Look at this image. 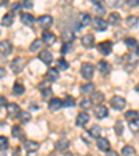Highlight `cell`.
I'll return each instance as SVG.
<instances>
[{
	"mask_svg": "<svg viewBox=\"0 0 139 156\" xmlns=\"http://www.w3.org/2000/svg\"><path fill=\"white\" fill-rule=\"evenodd\" d=\"M81 74H82V77L85 78V80H91L92 77H93V74H95V67H93V64L92 63H82V66H81Z\"/></svg>",
	"mask_w": 139,
	"mask_h": 156,
	"instance_id": "1",
	"label": "cell"
},
{
	"mask_svg": "<svg viewBox=\"0 0 139 156\" xmlns=\"http://www.w3.org/2000/svg\"><path fill=\"white\" fill-rule=\"evenodd\" d=\"M24 67H25V60L23 57H16L11 62V71L14 74H19L24 70Z\"/></svg>",
	"mask_w": 139,
	"mask_h": 156,
	"instance_id": "2",
	"label": "cell"
},
{
	"mask_svg": "<svg viewBox=\"0 0 139 156\" xmlns=\"http://www.w3.org/2000/svg\"><path fill=\"white\" fill-rule=\"evenodd\" d=\"M110 105H111V107H113V109H116V110H123L124 107H125L127 102H125V99H124L123 96H118V95H116V96L111 98Z\"/></svg>",
	"mask_w": 139,
	"mask_h": 156,
	"instance_id": "3",
	"label": "cell"
},
{
	"mask_svg": "<svg viewBox=\"0 0 139 156\" xmlns=\"http://www.w3.org/2000/svg\"><path fill=\"white\" fill-rule=\"evenodd\" d=\"M111 49H113V43L110 41H104V42H100L97 45V50L102 53V55L107 56L111 53Z\"/></svg>",
	"mask_w": 139,
	"mask_h": 156,
	"instance_id": "4",
	"label": "cell"
},
{
	"mask_svg": "<svg viewBox=\"0 0 139 156\" xmlns=\"http://www.w3.org/2000/svg\"><path fill=\"white\" fill-rule=\"evenodd\" d=\"M92 24H93L95 29H97V31H106L107 27H109L107 21H104L102 17H95V18L92 20Z\"/></svg>",
	"mask_w": 139,
	"mask_h": 156,
	"instance_id": "5",
	"label": "cell"
},
{
	"mask_svg": "<svg viewBox=\"0 0 139 156\" xmlns=\"http://www.w3.org/2000/svg\"><path fill=\"white\" fill-rule=\"evenodd\" d=\"M95 116H96L97 119H104V117L109 116V109L102 103L96 105V107H95Z\"/></svg>",
	"mask_w": 139,
	"mask_h": 156,
	"instance_id": "6",
	"label": "cell"
},
{
	"mask_svg": "<svg viewBox=\"0 0 139 156\" xmlns=\"http://www.w3.org/2000/svg\"><path fill=\"white\" fill-rule=\"evenodd\" d=\"M11 52H13V45H11V42L7 41V39L2 41V42H0V53L4 55V56H7V55H10Z\"/></svg>",
	"mask_w": 139,
	"mask_h": 156,
	"instance_id": "7",
	"label": "cell"
},
{
	"mask_svg": "<svg viewBox=\"0 0 139 156\" xmlns=\"http://www.w3.org/2000/svg\"><path fill=\"white\" fill-rule=\"evenodd\" d=\"M24 149L26 151V152L31 155L32 152H36V151L39 149V142H36V141H32V140H28L24 142Z\"/></svg>",
	"mask_w": 139,
	"mask_h": 156,
	"instance_id": "8",
	"label": "cell"
},
{
	"mask_svg": "<svg viewBox=\"0 0 139 156\" xmlns=\"http://www.w3.org/2000/svg\"><path fill=\"white\" fill-rule=\"evenodd\" d=\"M42 41L46 45H53L56 42V35L53 32H50L49 29H45L42 32Z\"/></svg>",
	"mask_w": 139,
	"mask_h": 156,
	"instance_id": "9",
	"label": "cell"
},
{
	"mask_svg": "<svg viewBox=\"0 0 139 156\" xmlns=\"http://www.w3.org/2000/svg\"><path fill=\"white\" fill-rule=\"evenodd\" d=\"M38 23L43 27V28H50L53 25V17L49 16V14H45V16H40L38 18Z\"/></svg>",
	"mask_w": 139,
	"mask_h": 156,
	"instance_id": "10",
	"label": "cell"
},
{
	"mask_svg": "<svg viewBox=\"0 0 139 156\" xmlns=\"http://www.w3.org/2000/svg\"><path fill=\"white\" fill-rule=\"evenodd\" d=\"M89 120H91L89 114H88V113H84V112H82V113H78L75 123H77L78 127H85L88 123H89Z\"/></svg>",
	"mask_w": 139,
	"mask_h": 156,
	"instance_id": "11",
	"label": "cell"
},
{
	"mask_svg": "<svg viewBox=\"0 0 139 156\" xmlns=\"http://www.w3.org/2000/svg\"><path fill=\"white\" fill-rule=\"evenodd\" d=\"M82 46H85L86 49H91L95 46V35L92 34H86L82 36Z\"/></svg>",
	"mask_w": 139,
	"mask_h": 156,
	"instance_id": "12",
	"label": "cell"
},
{
	"mask_svg": "<svg viewBox=\"0 0 139 156\" xmlns=\"http://www.w3.org/2000/svg\"><path fill=\"white\" fill-rule=\"evenodd\" d=\"M63 107V101L60 98H52L50 101H49V109L52 112H56L58 109H61Z\"/></svg>",
	"mask_w": 139,
	"mask_h": 156,
	"instance_id": "13",
	"label": "cell"
},
{
	"mask_svg": "<svg viewBox=\"0 0 139 156\" xmlns=\"http://www.w3.org/2000/svg\"><path fill=\"white\" fill-rule=\"evenodd\" d=\"M46 80H47L49 82H54V81H57L58 80V77H60V74H58V70L57 68H49L47 70V73H46Z\"/></svg>",
	"mask_w": 139,
	"mask_h": 156,
	"instance_id": "14",
	"label": "cell"
},
{
	"mask_svg": "<svg viewBox=\"0 0 139 156\" xmlns=\"http://www.w3.org/2000/svg\"><path fill=\"white\" fill-rule=\"evenodd\" d=\"M97 148L100 151H104V152H107V151L110 149V141L107 140V138H104V136H100V138H97Z\"/></svg>",
	"mask_w": 139,
	"mask_h": 156,
	"instance_id": "15",
	"label": "cell"
},
{
	"mask_svg": "<svg viewBox=\"0 0 139 156\" xmlns=\"http://www.w3.org/2000/svg\"><path fill=\"white\" fill-rule=\"evenodd\" d=\"M39 58H40V62H43L45 64H50V63L53 62V55L49 52V50H40Z\"/></svg>",
	"mask_w": 139,
	"mask_h": 156,
	"instance_id": "16",
	"label": "cell"
},
{
	"mask_svg": "<svg viewBox=\"0 0 139 156\" xmlns=\"http://www.w3.org/2000/svg\"><path fill=\"white\" fill-rule=\"evenodd\" d=\"M21 23L25 24V25H32L35 23V17L31 13H21Z\"/></svg>",
	"mask_w": 139,
	"mask_h": 156,
	"instance_id": "17",
	"label": "cell"
},
{
	"mask_svg": "<svg viewBox=\"0 0 139 156\" xmlns=\"http://www.w3.org/2000/svg\"><path fill=\"white\" fill-rule=\"evenodd\" d=\"M104 99V95L103 92L100 91H95L91 94V102L92 103H97V105H100V102H103Z\"/></svg>",
	"mask_w": 139,
	"mask_h": 156,
	"instance_id": "18",
	"label": "cell"
},
{
	"mask_svg": "<svg viewBox=\"0 0 139 156\" xmlns=\"http://www.w3.org/2000/svg\"><path fill=\"white\" fill-rule=\"evenodd\" d=\"M97 68H99V71L102 73V74H109V71H110V63L106 62V60H100V62L97 63Z\"/></svg>",
	"mask_w": 139,
	"mask_h": 156,
	"instance_id": "19",
	"label": "cell"
},
{
	"mask_svg": "<svg viewBox=\"0 0 139 156\" xmlns=\"http://www.w3.org/2000/svg\"><path fill=\"white\" fill-rule=\"evenodd\" d=\"M6 107H7V113H9L10 116H18V113L21 112L19 106L16 103H7Z\"/></svg>",
	"mask_w": 139,
	"mask_h": 156,
	"instance_id": "20",
	"label": "cell"
},
{
	"mask_svg": "<svg viewBox=\"0 0 139 156\" xmlns=\"http://www.w3.org/2000/svg\"><path fill=\"white\" fill-rule=\"evenodd\" d=\"M68 146H70V141L67 138H60L56 142V149L57 151H65V149H68Z\"/></svg>",
	"mask_w": 139,
	"mask_h": 156,
	"instance_id": "21",
	"label": "cell"
},
{
	"mask_svg": "<svg viewBox=\"0 0 139 156\" xmlns=\"http://www.w3.org/2000/svg\"><path fill=\"white\" fill-rule=\"evenodd\" d=\"M14 23V13H7V14H4L3 16V18H2V25H4V27H9V25H11V24Z\"/></svg>",
	"mask_w": 139,
	"mask_h": 156,
	"instance_id": "22",
	"label": "cell"
},
{
	"mask_svg": "<svg viewBox=\"0 0 139 156\" xmlns=\"http://www.w3.org/2000/svg\"><path fill=\"white\" fill-rule=\"evenodd\" d=\"M11 135L17 140H24V133H23V128L19 126H13L11 128Z\"/></svg>",
	"mask_w": 139,
	"mask_h": 156,
	"instance_id": "23",
	"label": "cell"
},
{
	"mask_svg": "<svg viewBox=\"0 0 139 156\" xmlns=\"http://www.w3.org/2000/svg\"><path fill=\"white\" fill-rule=\"evenodd\" d=\"M24 92H25V87H24L21 82H16V84L13 85V94L14 95L21 96V95H24Z\"/></svg>",
	"mask_w": 139,
	"mask_h": 156,
	"instance_id": "24",
	"label": "cell"
},
{
	"mask_svg": "<svg viewBox=\"0 0 139 156\" xmlns=\"http://www.w3.org/2000/svg\"><path fill=\"white\" fill-rule=\"evenodd\" d=\"M125 119H127V121L134 123L135 120H138V119H139V113L136 110H128L125 113Z\"/></svg>",
	"mask_w": 139,
	"mask_h": 156,
	"instance_id": "25",
	"label": "cell"
},
{
	"mask_svg": "<svg viewBox=\"0 0 139 156\" xmlns=\"http://www.w3.org/2000/svg\"><path fill=\"white\" fill-rule=\"evenodd\" d=\"M88 134L91 136H93V138H100L102 128L99 126H92L91 128H89V131H88Z\"/></svg>",
	"mask_w": 139,
	"mask_h": 156,
	"instance_id": "26",
	"label": "cell"
},
{
	"mask_svg": "<svg viewBox=\"0 0 139 156\" xmlns=\"http://www.w3.org/2000/svg\"><path fill=\"white\" fill-rule=\"evenodd\" d=\"M43 46V41L42 39H35L32 43H31V48H29V50L31 52H38V50H40Z\"/></svg>",
	"mask_w": 139,
	"mask_h": 156,
	"instance_id": "27",
	"label": "cell"
},
{
	"mask_svg": "<svg viewBox=\"0 0 139 156\" xmlns=\"http://www.w3.org/2000/svg\"><path fill=\"white\" fill-rule=\"evenodd\" d=\"M121 21V16L118 13H110V16H109V23L111 24V25H116V24H118Z\"/></svg>",
	"mask_w": 139,
	"mask_h": 156,
	"instance_id": "28",
	"label": "cell"
},
{
	"mask_svg": "<svg viewBox=\"0 0 139 156\" xmlns=\"http://www.w3.org/2000/svg\"><path fill=\"white\" fill-rule=\"evenodd\" d=\"M81 92L82 94H92V92H95V85L92 84V82H88V84L82 85Z\"/></svg>",
	"mask_w": 139,
	"mask_h": 156,
	"instance_id": "29",
	"label": "cell"
},
{
	"mask_svg": "<svg viewBox=\"0 0 139 156\" xmlns=\"http://www.w3.org/2000/svg\"><path fill=\"white\" fill-rule=\"evenodd\" d=\"M18 119L21 123H28V121H31V113H28V112H19L18 113Z\"/></svg>",
	"mask_w": 139,
	"mask_h": 156,
	"instance_id": "30",
	"label": "cell"
},
{
	"mask_svg": "<svg viewBox=\"0 0 139 156\" xmlns=\"http://www.w3.org/2000/svg\"><path fill=\"white\" fill-rule=\"evenodd\" d=\"M63 106H65V107L75 106V99L72 96H70V95H67V96L64 98V101H63Z\"/></svg>",
	"mask_w": 139,
	"mask_h": 156,
	"instance_id": "31",
	"label": "cell"
},
{
	"mask_svg": "<svg viewBox=\"0 0 139 156\" xmlns=\"http://www.w3.org/2000/svg\"><path fill=\"white\" fill-rule=\"evenodd\" d=\"M135 153H136V151H135V148H134V146L127 145V146H124V148H123V155L124 156H134Z\"/></svg>",
	"mask_w": 139,
	"mask_h": 156,
	"instance_id": "32",
	"label": "cell"
},
{
	"mask_svg": "<svg viewBox=\"0 0 139 156\" xmlns=\"http://www.w3.org/2000/svg\"><path fill=\"white\" fill-rule=\"evenodd\" d=\"M91 23H92V17L89 16V14H86V13L81 14V27L89 25Z\"/></svg>",
	"mask_w": 139,
	"mask_h": 156,
	"instance_id": "33",
	"label": "cell"
},
{
	"mask_svg": "<svg viewBox=\"0 0 139 156\" xmlns=\"http://www.w3.org/2000/svg\"><path fill=\"white\" fill-rule=\"evenodd\" d=\"M74 34L71 32V31H67V32L63 34V41H64V43H71L72 41H74Z\"/></svg>",
	"mask_w": 139,
	"mask_h": 156,
	"instance_id": "34",
	"label": "cell"
},
{
	"mask_svg": "<svg viewBox=\"0 0 139 156\" xmlns=\"http://www.w3.org/2000/svg\"><path fill=\"white\" fill-rule=\"evenodd\" d=\"M9 149V140L6 136L0 135V151H7Z\"/></svg>",
	"mask_w": 139,
	"mask_h": 156,
	"instance_id": "35",
	"label": "cell"
},
{
	"mask_svg": "<svg viewBox=\"0 0 139 156\" xmlns=\"http://www.w3.org/2000/svg\"><path fill=\"white\" fill-rule=\"evenodd\" d=\"M125 45H127V48H130V49L138 48V42H136L135 38H127L125 39Z\"/></svg>",
	"mask_w": 139,
	"mask_h": 156,
	"instance_id": "36",
	"label": "cell"
},
{
	"mask_svg": "<svg viewBox=\"0 0 139 156\" xmlns=\"http://www.w3.org/2000/svg\"><path fill=\"white\" fill-rule=\"evenodd\" d=\"M79 106H81L84 110H89L92 107V102L89 101V99H82V101L79 102Z\"/></svg>",
	"mask_w": 139,
	"mask_h": 156,
	"instance_id": "37",
	"label": "cell"
},
{
	"mask_svg": "<svg viewBox=\"0 0 139 156\" xmlns=\"http://www.w3.org/2000/svg\"><path fill=\"white\" fill-rule=\"evenodd\" d=\"M127 25L128 27H135L136 24H138V17H135V16H130L128 18H127Z\"/></svg>",
	"mask_w": 139,
	"mask_h": 156,
	"instance_id": "38",
	"label": "cell"
},
{
	"mask_svg": "<svg viewBox=\"0 0 139 156\" xmlns=\"http://www.w3.org/2000/svg\"><path fill=\"white\" fill-rule=\"evenodd\" d=\"M92 3L95 4V9H96L97 14H100V16H103V14H104V7H103V6H100V3H99L97 0H92Z\"/></svg>",
	"mask_w": 139,
	"mask_h": 156,
	"instance_id": "39",
	"label": "cell"
},
{
	"mask_svg": "<svg viewBox=\"0 0 139 156\" xmlns=\"http://www.w3.org/2000/svg\"><path fill=\"white\" fill-rule=\"evenodd\" d=\"M57 66H58V68H60V70H67V68L70 67V64H68V63L65 62L63 57L57 60Z\"/></svg>",
	"mask_w": 139,
	"mask_h": 156,
	"instance_id": "40",
	"label": "cell"
},
{
	"mask_svg": "<svg viewBox=\"0 0 139 156\" xmlns=\"http://www.w3.org/2000/svg\"><path fill=\"white\" fill-rule=\"evenodd\" d=\"M50 96H52V89H50V88L42 89V98L43 99H50Z\"/></svg>",
	"mask_w": 139,
	"mask_h": 156,
	"instance_id": "41",
	"label": "cell"
},
{
	"mask_svg": "<svg viewBox=\"0 0 139 156\" xmlns=\"http://www.w3.org/2000/svg\"><path fill=\"white\" fill-rule=\"evenodd\" d=\"M123 131H124L123 123H121V121H118V123L116 124V133H117V135H121V134H123Z\"/></svg>",
	"mask_w": 139,
	"mask_h": 156,
	"instance_id": "42",
	"label": "cell"
},
{
	"mask_svg": "<svg viewBox=\"0 0 139 156\" xmlns=\"http://www.w3.org/2000/svg\"><path fill=\"white\" fill-rule=\"evenodd\" d=\"M70 50H71V43H64L63 48H61V53L63 55H65V53H68Z\"/></svg>",
	"mask_w": 139,
	"mask_h": 156,
	"instance_id": "43",
	"label": "cell"
},
{
	"mask_svg": "<svg viewBox=\"0 0 139 156\" xmlns=\"http://www.w3.org/2000/svg\"><path fill=\"white\" fill-rule=\"evenodd\" d=\"M130 127H131V130L132 131H139V119L138 120H135L134 123H131Z\"/></svg>",
	"mask_w": 139,
	"mask_h": 156,
	"instance_id": "44",
	"label": "cell"
},
{
	"mask_svg": "<svg viewBox=\"0 0 139 156\" xmlns=\"http://www.w3.org/2000/svg\"><path fill=\"white\" fill-rule=\"evenodd\" d=\"M23 7L24 9H32L33 7V2H31V0H25V2H23Z\"/></svg>",
	"mask_w": 139,
	"mask_h": 156,
	"instance_id": "45",
	"label": "cell"
},
{
	"mask_svg": "<svg viewBox=\"0 0 139 156\" xmlns=\"http://www.w3.org/2000/svg\"><path fill=\"white\" fill-rule=\"evenodd\" d=\"M19 9H23V4H21V3H14L13 7H11V13H14V11H18Z\"/></svg>",
	"mask_w": 139,
	"mask_h": 156,
	"instance_id": "46",
	"label": "cell"
},
{
	"mask_svg": "<svg viewBox=\"0 0 139 156\" xmlns=\"http://www.w3.org/2000/svg\"><path fill=\"white\" fill-rule=\"evenodd\" d=\"M7 106V99L4 96H0V107Z\"/></svg>",
	"mask_w": 139,
	"mask_h": 156,
	"instance_id": "47",
	"label": "cell"
},
{
	"mask_svg": "<svg viewBox=\"0 0 139 156\" xmlns=\"http://www.w3.org/2000/svg\"><path fill=\"white\" fill-rule=\"evenodd\" d=\"M106 156H118V153H117L116 152V151H113V149H109V151H107V155Z\"/></svg>",
	"mask_w": 139,
	"mask_h": 156,
	"instance_id": "48",
	"label": "cell"
},
{
	"mask_svg": "<svg viewBox=\"0 0 139 156\" xmlns=\"http://www.w3.org/2000/svg\"><path fill=\"white\" fill-rule=\"evenodd\" d=\"M128 4H130V6H138L139 4V0H130V2H128Z\"/></svg>",
	"mask_w": 139,
	"mask_h": 156,
	"instance_id": "49",
	"label": "cell"
},
{
	"mask_svg": "<svg viewBox=\"0 0 139 156\" xmlns=\"http://www.w3.org/2000/svg\"><path fill=\"white\" fill-rule=\"evenodd\" d=\"M4 75H6V68L0 67V78H2V77H4Z\"/></svg>",
	"mask_w": 139,
	"mask_h": 156,
	"instance_id": "50",
	"label": "cell"
},
{
	"mask_svg": "<svg viewBox=\"0 0 139 156\" xmlns=\"http://www.w3.org/2000/svg\"><path fill=\"white\" fill-rule=\"evenodd\" d=\"M136 91H138V92H139V84H138V85H136Z\"/></svg>",
	"mask_w": 139,
	"mask_h": 156,
	"instance_id": "51",
	"label": "cell"
},
{
	"mask_svg": "<svg viewBox=\"0 0 139 156\" xmlns=\"http://www.w3.org/2000/svg\"><path fill=\"white\" fill-rule=\"evenodd\" d=\"M136 53H138V55H139V46H138V48H136Z\"/></svg>",
	"mask_w": 139,
	"mask_h": 156,
	"instance_id": "52",
	"label": "cell"
},
{
	"mask_svg": "<svg viewBox=\"0 0 139 156\" xmlns=\"http://www.w3.org/2000/svg\"><path fill=\"white\" fill-rule=\"evenodd\" d=\"M64 156H71V153H65V155Z\"/></svg>",
	"mask_w": 139,
	"mask_h": 156,
	"instance_id": "53",
	"label": "cell"
},
{
	"mask_svg": "<svg viewBox=\"0 0 139 156\" xmlns=\"http://www.w3.org/2000/svg\"><path fill=\"white\" fill-rule=\"evenodd\" d=\"M85 156H91V155H85Z\"/></svg>",
	"mask_w": 139,
	"mask_h": 156,
	"instance_id": "54",
	"label": "cell"
}]
</instances>
